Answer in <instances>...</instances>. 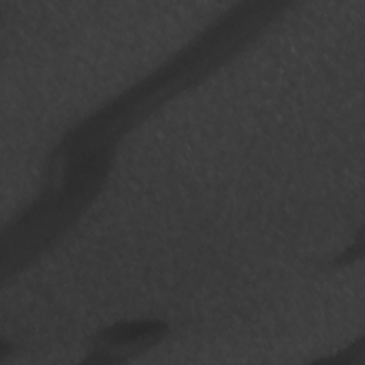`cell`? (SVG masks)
Returning <instances> with one entry per match:
<instances>
[{"mask_svg":"<svg viewBox=\"0 0 365 365\" xmlns=\"http://www.w3.org/2000/svg\"><path fill=\"white\" fill-rule=\"evenodd\" d=\"M170 332V324L158 318L117 321L97 331L84 362L97 365L128 362L161 344Z\"/></svg>","mask_w":365,"mask_h":365,"instance_id":"2","label":"cell"},{"mask_svg":"<svg viewBox=\"0 0 365 365\" xmlns=\"http://www.w3.org/2000/svg\"><path fill=\"white\" fill-rule=\"evenodd\" d=\"M255 41L251 20L227 7L160 66L68 127L46 157L37 195L3 227V264L23 272L51 250L101 194L125 137Z\"/></svg>","mask_w":365,"mask_h":365,"instance_id":"1","label":"cell"}]
</instances>
